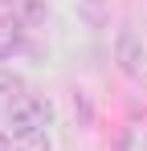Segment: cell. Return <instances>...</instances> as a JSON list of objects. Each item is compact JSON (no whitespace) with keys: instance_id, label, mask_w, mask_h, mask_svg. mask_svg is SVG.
<instances>
[{"instance_id":"277c9868","label":"cell","mask_w":147,"mask_h":151,"mask_svg":"<svg viewBox=\"0 0 147 151\" xmlns=\"http://www.w3.org/2000/svg\"><path fill=\"white\" fill-rule=\"evenodd\" d=\"M12 17H17L24 29H37V25L49 21V4L45 0H12Z\"/></svg>"},{"instance_id":"3957f363","label":"cell","mask_w":147,"mask_h":151,"mask_svg":"<svg viewBox=\"0 0 147 151\" xmlns=\"http://www.w3.org/2000/svg\"><path fill=\"white\" fill-rule=\"evenodd\" d=\"M21 45H24V25L17 17H0V61L21 53Z\"/></svg>"},{"instance_id":"6da1fadb","label":"cell","mask_w":147,"mask_h":151,"mask_svg":"<svg viewBox=\"0 0 147 151\" xmlns=\"http://www.w3.org/2000/svg\"><path fill=\"white\" fill-rule=\"evenodd\" d=\"M53 123V102L41 98V94H17L8 98V135H37V131H49Z\"/></svg>"},{"instance_id":"ba28073f","label":"cell","mask_w":147,"mask_h":151,"mask_svg":"<svg viewBox=\"0 0 147 151\" xmlns=\"http://www.w3.org/2000/svg\"><path fill=\"white\" fill-rule=\"evenodd\" d=\"M4 4H12V0H0V8H4Z\"/></svg>"},{"instance_id":"8992f818","label":"cell","mask_w":147,"mask_h":151,"mask_svg":"<svg viewBox=\"0 0 147 151\" xmlns=\"http://www.w3.org/2000/svg\"><path fill=\"white\" fill-rule=\"evenodd\" d=\"M0 90H8L12 98H17V94H24V90H21V78H17V74H4V70H0Z\"/></svg>"},{"instance_id":"5b68a950","label":"cell","mask_w":147,"mask_h":151,"mask_svg":"<svg viewBox=\"0 0 147 151\" xmlns=\"http://www.w3.org/2000/svg\"><path fill=\"white\" fill-rule=\"evenodd\" d=\"M12 151H53L49 131H37V135H17V139H12Z\"/></svg>"},{"instance_id":"52a82bcc","label":"cell","mask_w":147,"mask_h":151,"mask_svg":"<svg viewBox=\"0 0 147 151\" xmlns=\"http://www.w3.org/2000/svg\"><path fill=\"white\" fill-rule=\"evenodd\" d=\"M8 147H12V143H8V131L0 127V151H8Z\"/></svg>"},{"instance_id":"7a4b0ae2","label":"cell","mask_w":147,"mask_h":151,"mask_svg":"<svg viewBox=\"0 0 147 151\" xmlns=\"http://www.w3.org/2000/svg\"><path fill=\"white\" fill-rule=\"evenodd\" d=\"M115 57H119L122 74H131V78L143 74V41H139L131 29H122V33H119V41H115Z\"/></svg>"}]
</instances>
